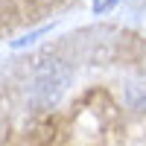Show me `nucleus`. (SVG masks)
Here are the masks:
<instances>
[{
  "instance_id": "obj_1",
  "label": "nucleus",
  "mask_w": 146,
  "mask_h": 146,
  "mask_svg": "<svg viewBox=\"0 0 146 146\" xmlns=\"http://www.w3.org/2000/svg\"><path fill=\"white\" fill-rule=\"evenodd\" d=\"M67 82H70V70L64 64H58V62L44 64L38 70V76H35V82H32V102L41 105V108L44 105H53L58 96L64 94Z\"/></svg>"
},
{
  "instance_id": "obj_2",
  "label": "nucleus",
  "mask_w": 146,
  "mask_h": 146,
  "mask_svg": "<svg viewBox=\"0 0 146 146\" xmlns=\"http://www.w3.org/2000/svg\"><path fill=\"white\" fill-rule=\"evenodd\" d=\"M111 6H114V0H94V12L96 15H105Z\"/></svg>"
}]
</instances>
